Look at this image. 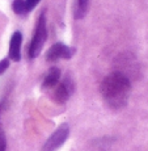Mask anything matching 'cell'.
Returning <instances> with one entry per match:
<instances>
[{
	"label": "cell",
	"instance_id": "cell-2",
	"mask_svg": "<svg viewBox=\"0 0 148 151\" xmlns=\"http://www.w3.org/2000/svg\"><path fill=\"white\" fill-rule=\"evenodd\" d=\"M47 38V28H46V11H42L37 20L36 30H34L33 38L29 46V57L31 59L37 58L42 51V47Z\"/></svg>",
	"mask_w": 148,
	"mask_h": 151
},
{
	"label": "cell",
	"instance_id": "cell-11",
	"mask_svg": "<svg viewBox=\"0 0 148 151\" xmlns=\"http://www.w3.org/2000/svg\"><path fill=\"white\" fill-rule=\"evenodd\" d=\"M8 67H9V59L8 58L1 59V62H0V74H4Z\"/></svg>",
	"mask_w": 148,
	"mask_h": 151
},
{
	"label": "cell",
	"instance_id": "cell-3",
	"mask_svg": "<svg viewBox=\"0 0 148 151\" xmlns=\"http://www.w3.org/2000/svg\"><path fill=\"white\" fill-rule=\"evenodd\" d=\"M68 135H69V126L67 124H62L53 134L49 137L46 143L43 145L42 151H55L56 149H59V147L67 141Z\"/></svg>",
	"mask_w": 148,
	"mask_h": 151
},
{
	"label": "cell",
	"instance_id": "cell-7",
	"mask_svg": "<svg viewBox=\"0 0 148 151\" xmlns=\"http://www.w3.org/2000/svg\"><path fill=\"white\" fill-rule=\"evenodd\" d=\"M59 79H60V70L58 67H51L47 71V74H46L45 79H43L42 87L46 89L54 88V87L59 83Z\"/></svg>",
	"mask_w": 148,
	"mask_h": 151
},
{
	"label": "cell",
	"instance_id": "cell-10",
	"mask_svg": "<svg viewBox=\"0 0 148 151\" xmlns=\"http://www.w3.org/2000/svg\"><path fill=\"white\" fill-rule=\"evenodd\" d=\"M5 149H7V138L3 129L0 127V151H5Z\"/></svg>",
	"mask_w": 148,
	"mask_h": 151
},
{
	"label": "cell",
	"instance_id": "cell-4",
	"mask_svg": "<svg viewBox=\"0 0 148 151\" xmlns=\"http://www.w3.org/2000/svg\"><path fill=\"white\" fill-rule=\"evenodd\" d=\"M75 91V83L69 76L64 78V80H62L60 83L56 84V88L54 89L53 93V100L56 104H64L68 101V99L71 97V95Z\"/></svg>",
	"mask_w": 148,
	"mask_h": 151
},
{
	"label": "cell",
	"instance_id": "cell-6",
	"mask_svg": "<svg viewBox=\"0 0 148 151\" xmlns=\"http://www.w3.org/2000/svg\"><path fill=\"white\" fill-rule=\"evenodd\" d=\"M21 43L22 34L20 32H14L9 41V59L13 62H19L21 59Z\"/></svg>",
	"mask_w": 148,
	"mask_h": 151
},
{
	"label": "cell",
	"instance_id": "cell-8",
	"mask_svg": "<svg viewBox=\"0 0 148 151\" xmlns=\"http://www.w3.org/2000/svg\"><path fill=\"white\" fill-rule=\"evenodd\" d=\"M89 1L91 0H76V3L74 4V17L77 20L83 19L85 16L87 11L89 7Z\"/></svg>",
	"mask_w": 148,
	"mask_h": 151
},
{
	"label": "cell",
	"instance_id": "cell-13",
	"mask_svg": "<svg viewBox=\"0 0 148 151\" xmlns=\"http://www.w3.org/2000/svg\"><path fill=\"white\" fill-rule=\"evenodd\" d=\"M0 116H1V106H0Z\"/></svg>",
	"mask_w": 148,
	"mask_h": 151
},
{
	"label": "cell",
	"instance_id": "cell-9",
	"mask_svg": "<svg viewBox=\"0 0 148 151\" xmlns=\"http://www.w3.org/2000/svg\"><path fill=\"white\" fill-rule=\"evenodd\" d=\"M12 9L16 14H25L28 13L26 9V4H25L24 0H14L12 3Z\"/></svg>",
	"mask_w": 148,
	"mask_h": 151
},
{
	"label": "cell",
	"instance_id": "cell-12",
	"mask_svg": "<svg viewBox=\"0 0 148 151\" xmlns=\"http://www.w3.org/2000/svg\"><path fill=\"white\" fill-rule=\"evenodd\" d=\"M39 1H41V0H25V4H26L28 12H29V11H31L33 8H36L37 4H38Z\"/></svg>",
	"mask_w": 148,
	"mask_h": 151
},
{
	"label": "cell",
	"instance_id": "cell-5",
	"mask_svg": "<svg viewBox=\"0 0 148 151\" xmlns=\"http://www.w3.org/2000/svg\"><path fill=\"white\" fill-rule=\"evenodd\" d=\"M75 51L76 50L74 47H69L66 43L56 42L47 50L46 60L47 62H55V60H59V59H69L75 54Z\"/></svg>",
	"mask_w": 148,
	"mask_h": 151
},
{
	"label": "cell",
	"instance_id": "cell-1",
	"mask_svg": "<svg viewBox=\"0 0 148 151\" xmlns=\"http://www.w3.org/2000/svg\"><path fill=\"white\" fill-rule=\"evenodd\" d=\"M100 91L105 103L110 108L121 109L127 104L131 92V82L123 72L114 71L104 78Z\"/></svg>",
	"mask_w": 148,
	"mask_h": 151
}]
</instances>
